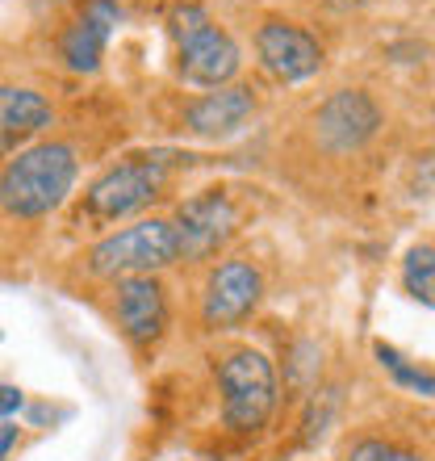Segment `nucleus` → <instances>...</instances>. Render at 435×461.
I'll return each instance as SVG.
<instances>
[{"label":"nucleus","mask_w":435,"mask_h":461,"mask_svg":"<svg viewBox=\"0 0 435 461\" xmlns=\"http://www.w3.org/2000/svg\"><path fill=\"white\" fill-rule=\"evenodd\" d=\"M339 411V390H318L315 402H310V415H306V445H315V440L326 437V424L335 420Z\"/></svg>","instance_id":"17"},{"label":"nucleus","mask_w":435,"mask_h":461,"mask_svg":"<svg viewBox=\"0 0 435 461\" xmlns=\"http://www.w3.org/2000/svg\"><path fill=\"white\" fill-rule=\"evenodd\" d=\"M50 122H55V110H50V101L42 93L0 85V156L30 143L34 134L47 131Z\"/></svg>","instance_id":"13"},{"label":"nucleus","mask_w":435,"mask_h":461,"mask_svg":"<svg viewBox=\"0 0 435 461\" xmlns=\"http://www.w3.org/2000/svg\"><path fill=\"white\" fill-rule=\"evenodd\" d=\"M331 9H339V13H356V9H368L373 0H326Z\"/></svg>","instance_id":"20"},{"label":"nucleus","mask_w":435,"mask_h":461,"mask_svg":"<svg viewBox=\"0 0 435 461\" xmlns=\"http://www.w3.org/2000/svg\"><path fill=\"white\" fill-rule=\"evenodd\" d=\"M260 294H264V277H260V268L252 260H243V256L222 260L209 273L206 294H201V319H206V328H235V323H243L255 311Z\"/></svg>","instance_id":"9"},{"label":"nucleus","mask_w":435,"mask_h":461,"mask_svg":"<svg viewBox=\"0 0 435 461\" xmlns=\"http://www.w3.org/2000/svg\"><path fill=\"white\" fill-rule=\"evenodd\" d=\"M13 445H17V424H9V420H0V461L9 457Z\"/></svg>","instance_id":"19"},{"label":"nucleus","mask_w":435,"mask_h":461,"mask_svg":"<svg viewBox=\"0 0 435 461\" xmlns=\"http://www.w3.org/2000/svg\"><path fill=\"white\" fill-rule=\"evenodd\" d=\"M168 181V164L159 156H126L121 164L97 176L84 197V219L93 227H113L121 219H134L159 197Z\"/></svg>","instance_id":"5"},{"label":"nucleus","mask_w":435,"mask_h":461,"mask_svg":"<svg viewBox=\"0 0 435 461\" xmlns=\"http://www.w3.org/2000/svg\"><path fill=\"white\" fill-rule=\"evenodd\" d=\"M80 176V159L67 143L25 147L0 172V210L13 219H47L59 210Z\"/></svg>","instance_id":"1"},{"label":"nucleus","mask_w":435,"mask_h":461,"mask_svg":"<svg viewBox=\"0 0 435 461\" xmlns=\"http://www.w3.org/2000/svg\"><path fill=\"white\" fill-rule=\"evenodd\" d=\"M118 22H121V9L113 0H88L84 13H80L59 38L63 63H67L72 72H97L101 59H105V42Z\"/></svg>","instance_id":"11"},{"label":"nucleus","mask_w":435,"mask_h":461,"mask_svg":"<svg viewBox=\"0 0 435 461\" xmlns=\"http://www.w3.org/2000/svg\"><path fill=\"white\" fill-rule=\"evenodd\" d=\"M172 38H176V68L189 85L222 88L235 80L243 50L201 5H176L172 9Z\"/></svg>","instance_id":"2"},{"label":"nucleus","mask_w":435,"mask_h":461,"mask_svg":"<svg viewBox=\"0 0 435 461\" xmlns=\"http://www.w3.org/2000/svg\"><path fill=\"white\" fill-rule=\"evenodd\" d=\"M118 328L138 348H151L164 336V328H168V294H164L159 277L118 281Z\"/></svg>","instance_id":"10"},{"label":"nucleus","mask_w":435,"mask_h":461,"mask_svg":"<svg viewBox=\"0 0 435 461\" xmlns=\"http://www.w3.org/2000/svg\"><path fill=\"white\" fill-rule=\"evenodd\" d=\"M402 281H406V294H411L414 303L435 306V248L431 243H419V248L406 252Z\"/></svg>","instance_id":"15"},{"label":"nucleus","mask_w":435,"mask_h":461,"mask_svg":"<svg viewBox=\"0 0 435 461\" xmlns=\"http://www.w3.org/2000/svg\"><path fill=\"white\" fill-rule=\"evenodd\" d=\"M381 131V105L364 88H339L318 105L315 139L331 156H356Z\"/></svg>","instance_id":"7"},{"label":"nucleus","mask_w":435,"mask_h":461,"mask_svg":"<svg viewBox=\"0 0 435 461\" xmlns=\"http://www.w3.org/2000/svg\"><path fill=\"white\" fill-rule=\"evenodd\" d=\"M239 227V210L226 189H201L197 197L181 202L172 230H176V265H197L222 248Z\"/></svg>","instance_id":"6"},{"label":"nucleus","mask_w":435,"mask_h":461,"mask_svg":"<svg viewBox=\"0 0 435 461\" xmlns=\"http://www.w3.org/2000/svg\"><path fill=\"white\" fill-rule=\"evenodd\" d=\"M377 361H381V369H386L398 386L414 390V394H423V399H431L435 394V377L427 365H414L411 357H402L394 344H377Z\"/></svg>","instance_id":"14"},{"label":"nucleus","mask_w":435,"mask_h":461,"mask_svg":"<svg viewBox=\"0 0 435 461\" xmlns=\"http://www.w3.org/2000/svg\"><path fill=\"white\" fill-rule=\"evenodd\" d=\"M176 265V230L172 219H138L130 227L113 230L88 252V268L97 277H155L159 268Z\"/></svg>","instance_id":"4"},{"label":"nucleus","mask_w":435,"mask_h":461,"mask_svg":"<svg viewBox=\"0 0 435 461\" xmlns=\"http://www.w3.org/2000/svg\"><path fill=\"white\" fill-rule=\"evenodd\" d=\"M255 113V93L247 85H222L206 97H197L184 110V126L201 139H230L247 126V118Z\"/></svg>","instance_id":"12"},{"label":"nucleus","mask_w":435,"mask_h":461,"mask_svg":"<svg viewBox=\"0 0 435 461\" xmlns=\"http://www.w3.org/2000/svg\"><path fill=\"white\" fill-rule=\"evenodd\" d=\"M255 55L264 63V72L280 85H302L323 68V47L310 30L285 17H264L255 30Z\"/></svg>","instance_id":"8"},{"label":"nucleus","mask_w":435,"mask_h":461,"mask_svg":"<svg viewBox=\"0 0 435 461\" xmlns=\"http://www.w3.org/2000/svg\"><path fill=\"white\" fill-rule=\"evenodd\" d=\"M22 402H25L22 390L9 386V382H0V420H9V415H17V411H22Z\"/></svg>","instance_id":"18"},{"label":"nucleus","mask_w":435,"mask_h":461,"mask_svg":"<svg viewBox=\"0 0 435 461\" xmlns=\"http://www.w3.org/2000/svg\"><path fill=\"white\" fill-rule=\"evenodd\" d=\"M218 390L230 432H260L277 411V369L260 348H230L218 361Z\"/></svg>","instance_id":"3"},{"label":"nucleus","mask_w":435,"mask_h":461,"mask_svg":"<svg viewBox=\"0 0 435 461\" xmlns=\"http://www.w3.org/2000/svg\"><path fill=\"white\" fill-rule=\"evenodd\" d=\"M348 461H427V457L414 449H398V445H389L381 437H360L348 449Z\"/></svg>","instance_id":"16"}]
</instances>
